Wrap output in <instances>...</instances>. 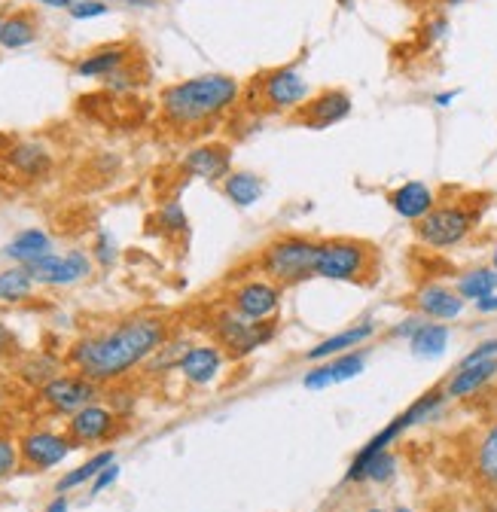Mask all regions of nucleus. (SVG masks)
I'll return each mask as SVG.
<instances>
[{
    "instance_id": "cd10ccee",
    "label": "nucleus",
    "mask_w": 497,
    "mask_h": 512,
    "mask_svg": "<svg viewBox=\"0 0 497 512\" xmlns=\"http://www.w3.org/2000/svg\"><path fill=\"white\" fill-rule=\"evenodd\" d=\"M473 473L482 485L497 488V421L485 430L473 452Z\"/></svg>"
},
{
    "instance_id": "0eeeda50",
    "label": "nucleus",
    "mask_w": 497,
    "mask_h": 512,
    "mask_svg": "<svg viewBox=\"0 0 497 512\" xmlns=\"http://www.w3.org/2000/svg\"><path fill=\"white\" fill-rule=\"evenodd\" d=\"M211 330H214V339L226 351L229 360H244V357H251L257 348H263L275 339L278 320H260V324H251V320H244L241 314H235L226 305L223 311L214 314Z\"/></svg>"
},
{
    "instance_id": "bb28decb",
    "label": "nucleus",
    "mask_w": 497,
    "mask_h": 512,
    "mask_svg": "<svg viewBox=\"0 0 497 512\" xmlns=\"http://www.w3.org/2000/svg\"><path fill=\"white\" fill-rule=\"evenodd\" d=\"M455 290L464 302H479L488 293H497V269L491 266H473L455 278Z\"/></svg>"
},
{
    "instance_id": "1a4fd4ad",
    "label": "nucleus",
    "mask_w": 497,
    "mask_h": 512,
    "mask_svg": "<svg viewBox=\"0 0 497 512\" xmlns=\"http://www.w3.org/2000/svg\"><path fill=\"white\" fill-rule=\"evenodd\" d=\"M281 299H284V287H278L266 275H254V278L241 281L229 293V308L235 314H241L244 320H251V324H260V320H275L278 317Z\"/></svg>"
},
{
    "instance_id": "9d476101",
    "label": "nucleus",
    "mask_w": 497,
    "mask_h": 512,
    "mask_svg": "<svg viewBox=\"0 0 497 512\" xmlns=\"http://www.w3.org/2000/svg\"><path fill=\"white\" fill-rule=\"evenodd\" d=\"M92 253L83 250H68L65 256L55 253H43L34 263H28L25 269L31 272L34 284L40 287H74L80 281H86L92 275Z\"/></svg>"
},
{
    "instance_id": "8fccbe9b",
    "label": "nucleus",
    "mask_w": 497,
    "mask_h": 512,
    "mask_svg": "<svg viewBox=\"0 0 497 512\" xmlns=\"http://www.w3.org/2000/svg\"><path fill=\"white\" fill-rule=\"evenodd\" d=\"M491 269H497V241H494V247H491Z\"/></svg>"
},
{
    "instance_id": "f03ea898",
    "label": "nucleus",
    "mask_w": 497,
    "mask_h": 512,
    "mask_svg": "<svg viewBox=\"0 0 497 512\" xmlns=\"http://www.w3.org/2000/svg\"><path fill=\"white\" fill-rule=\"evenodd\" d=\"M241 98V83L229 74H202L162 89L159 113L171 128H202L229 113Z\"/></svg>"
},
{
    "instance_id": "f3484780",
    "label": "nucleus",
    "mask_w": 497,
    "mask_h": 512,
    "mask_svg": "<svg viewBox=\"0 0 497 512\" xmlns=\"http://www.w3.org/2000/svg\"><path fill=\"white\" fill-rule=\"evenodd\" d=\"M385 202H388V208L400 217V220H406V223H418V220H424L433 208H437V189H433L430 183H424V180H406V183H400V186H394L388 196H385Z\"/></svg>"
},
{
    "instance_id": "c03bdc74",
    "label": "nucleus",
    "mask_w": 497,
    "mask_h": 512,
    "mask_svg": "<svg viewBox=\"0 0 497 512\" xmlns=\"http://www.w3.org/2000/svg\"><path fill=\"white\" fill-rule=\"evenodd\" d=\"M10 348H13V333L4 324H0V357H7Z\"/></svg>"
},
{
    "instance_id": "6e6552de",
    "label": "nucleus",
    "mask_w": 497,
    "mask_h": 512,
    "mask_svg": "<svg viewBox=\"0 0 497 512\" xmlns=\"http://www.w3.org/2000/svg\"><path fill=\"white\" fill-rule=\"evenodd\" d=\"M98 394H101V384H95L92 378H86L77 369L58 372L55 378H49L43 388L37 391L43 409L52 412V415H61V418H71L80 409L98 403Z\"/></svg>"
},
{
    "instance_id": "b1692460",
    "label": "nucleus",
    "mask_w": 497,
    "mask_h": 512,
    "mask_svg": "<svg viewBox=\"0 0 497 512\" xmlns=\"http://www.w3.org/2000/svg\"><path fill=\"white\" fill-rule=\"evenodd\" d=\"M449 342H452L449 324H440V320H424V324L415 330V336L409 339V351L418 360H437L446 354Z\"/></svg>"
},
{
    "instance_id": "4be33fe9",
    "label": "nucleus",
    "mask_w": 497,
    "mask_h": 512,
    "mask_svg": "<svg viewBox=\"0 0 497 512\" xmlns=\"http://www.w3.org/2000/svg\"><path fill=\"white\" fill-rule=\"evenodd\" d=\"M4 162L19 174V177H28V180H40L49 174L52 168V153L37 144V141H19L7 150Z\"/></svg>"
},
{
    "instance_id": "603ef678",
    "label": "nucleus",
    "mask_w": 497,
    "mask_h": 512,
    "mask_svg": "<svg viewBox=\"0 0 497 512\" xmlns=\"http://www.w3.org/2000/svg\"><path fill=\"white\" fill-rule=\"evenodd\" d=\"M363 512H388V509H382V506H369V509H363Z\"/></svg>"
},
{
    "instance_id": "4d7b16f0",
    "label": "nucleus",
    "mask_w": 497,
    "mask_h": 512,
    "mask_svg": "<svg viewBox=\"0 0 497 512\" xmlns=\"http://www.w3.org/2000/svg\"><path fill=\"white\" fill-rule=\"evenodd\" d=\"M74 4H80V0H74Z\"/></svg>"
},
{
    "instance_id": "9b49d317",
    "label": "nucleus",
    "mask_w": 497,
    "mask_h": 512,
    "mask_svg": "<svg viewBox=\"0 0 497 512\" xmlns=\"http://www.w3.org/2000/svg\"><path fill=\"white\" fill-rule=\"evenodd\" d=\"M74 439L58 430H25L19 436V455H22V470H52L74 452Z\"/></svg>"
},
{
    "instance_id": "ea45409f",
    "label": "nucleus",
    "mask_w": 497,
    "mask_h": 512,
    "mask_svg": "<svg viewBox=\"0 0 497 512\" xmlns=\"http://www.w3.org/2000/svg\"><path fill=\"white\" fill-rule=\"evenodd\" d=\"M119 479V467H116V461L110 464V467H104L95 479H92V494H101V491H107L113 482Z\"/></svg>"
},
{
    "instance_id": "de8ad7c7",
    "label": "nucleus",
    "mask_w": 497,
    "mask_h": 512,
    "mask_svg": "<svg viewBox=\"0 0 497 512\" xmlns=\"http://www.w3.org/2000/svg\"><path fill=\"white\" fill-rule=\"evenodd\" d=\"M464 4H470V0H440V7H443V10H458V7H464Z\"/></svg>"
},
{
    "instance_id": "2f4dec72",
    "label": "nucleus",
    "mask_w": 497,
    "mask_h": 512,
    "mask_svg": "<svg viewBox=\"0 0 497 512\" xmlns=\"http://www.w3.org/2000/svg\"><path fill=\"white\" fill-rule=\"evenodd\" d=\"M55 375H58V360L55 357H46V354H34V357H28L19 366V378L25 384H31V388H37V391L43 388L49 378H55Z\"/></svg>"
},
{
    "instance_id": "473e14b6",
    "label": "nucleus",
    "mask_w": 497,
    "mask_h": 512,
    "mask_svg": "<svg viewBox=\"0 0 497 512\" xmlns=\"http://www.w3.org/2000/svg\"><path fill=\"white\" fill-rule=\"evenodd\" d=\"M449 34H452V22H449V16H446V13H433V16L421 25V31H418V37H421V46H424V49L443 43Z\"/></svg>"
},
{
    "instance_id": "4c0bfd02",
    "label": "nucleus",
    "mask_w": 497,
    "mask_h": 512,
    "mask_svg": "<svg viewBox=\"0 0 497 512\" xmlns=\"http://www.w3.org/2000/svg\"><path fill=\"white\" fill-rule=\"evenodd\" d=\"M497 357V336H491V339H482L467 357H461L458 360V366H473V363H482V360H494Z\"/></svg>"
},
{
    "instance_id": "e433bc0d",
    "label": "nucleus",
    "mask_w": 497,
    "mask_h": 512,
    "mask_svg": "<svg viewBox=\"0 0 497 512\" xmlns=\"http://www.w3.org/2000/svg\"><path fill=\"white\" fill-rule=\"evenodd\" d=\"M68 13H71L74 22H89V19L107 16L110 13V4H107V0H80V4H74Z\"/></svg>"
},
{
    "instance_id": "79ce46f5",
    "label": "nucleus",
    "mask_w": 497,
    "mask_h": 512,
    "mask_svg": "<svg viewBox=\"0 0 497 512\" xmlns=\"http://www.w3.org/2000/svg\"><path fill=\"white\" fill-rule=\"evenodd\" d=\"M473 308H476L479 314H497V293L482 296L479 302H473Z\"/></svg>"
},
{
    "instance_id": "72a5a7b5",
    "label": "nucleus",
    "mask_w": 497,
    "mask_h": 512,
    "mask_svg": "<svg viewBox=\"0 0 497 512\" xmlns=\"http://www.w3.org/2000/svg\"><path fill=\"white\" fill-rule=\"evenodd\" d=\"M22 470V455H19V439L0 433V482L16 476Z\"/></svg>"
},
{
    "instance_id": "c85d7f7f",
    "label": "nucleus",
    "mask_w": 497,
    "mask_h": 512,
    "mask_svg": "<svg viewBox=\"0 0 497 512\" xmlns=\"http://www.w3.org/2000/svg\"><path fill=\"white\" fill-rule=\"evenodd\" d=\"M34 278L25 266H10L0 272V302L7 305H19V302H28L34 296Z\"/></svg>"
},
{
    "instance_id": "49530a36",
    "label": "nucleus",
    "mask_w": 497,
    "mask_h": 512,
    "mask_svg": "<svg viewBox=\"0 0 497 512\" xmlns=\"http://www.w3.org/2000/svg\"><path fill=\"white\" fill-rule=\"evenodd\" d=\"M37 4L52 7V10H71V7H74V0H37Z\"/></svg>"
},
{
    "instance_id": "a18cd8bd",
    "label": "nucleus",
    "mask_w": 497,
    "mask_h": 512,
    "mask_svg": "<svg viewBox=\"0 0 497 512\" xmlns=\"http://www.w3.org/2000/svg\"><path fill=\"white\" fill-rule=\"evenodd\" d=\"M116 4L132 7V10H150V7H156V0H116Z\"/></svg>"
},
{
    "instance_id": "58836bf2",
    "label": "nucleus",
    "mask_w": 497,
    "mask_h": 512,
    "mask_svg": "<svg viewBox=\"0 0 497 512\" xmlns=\"http://www.w3.org/2000/svg\"><path fill=\"white\" fill-rule=\"evenodd\" d=\"M421 324H424V317H421V314H409L406 320H400V324L391 327V339H406V342H409Z\"/></svg>"
},
{
    "instance_id": "f704fd0d",
    "label": "nucleus",
    "mask_w": 497,
    "mask_h": 512,
    "mask_svg": "<svg viewBox=\"0 0 497 512\" xmlns=\"http://www.w3.org/2000/svg\"><path fill=\"white\" fill-rule=\"evenodd\" d=\"M92 260L104 269H110L116 260H119V247L113 241V235L107 229H98L95 232V241H92Z\"/></svg>"
},
{
    "instance_id": "aec40b11",
    "label": "nucleus",
    "mask_w": 497,
    "mask_h": 512,
    "mask_svg": "<svg viewBox=\"0 0 497 512\" xmlns=\"http://www.w3.org/2000/svg\"><path fill=\"white\" fill-rule=\"evenodd\" d=\"M494 378H497V357L473 363V366H455L443 388L449 400H467V397H476L482 388H488Z\"/></svg>"
},
{
    "instance_id": "4468645a",
    "label": "nucleus",
    "mask_w": 497,
    "mask_h": 512,
    "mask_svg": "<svg viewBox=\"0 0 497 512\" xmlns=\"http://www.w3.org/2000/svg\"><path fill=\"white\" fill-rule=\"evenodd\" d=\"M183 177H196L205 183H223L235 168H232V147L223 141H208L193 147L180 159Z\"/></svg>"
},
{
    "instance_id": "393cba45",
    "label": "nucleus",
    "mask_w": 497,
    "mask_h": 512,
    "mask_svg": "<svg viewBox=\"0 0 497 512\" xmlns=\"http://www.w3.org/2000/svg\"><path fill=\"white\" fill-rule=\"evenodd\" d=\"M40 37V25L37 16L28 10H16L10 16H4V25H0V46L4 49H25Z\"/></svg>"
},
{
    "instance_id": "412c9836",
    "label": "nucleus",
    "mask_w": 497,
    "mask_h": 512,
    "mask_svg": "<svg viewBox=\"0 0 497 512\" xmlns=\"http://www.w3.org/2000/svg\"><path fill=\"white\" fill-rule=\"evenodd\" d=\"M126 64H132V49L116 43V46H101V49L77 58L74 74L83 77V80H107L119 68H126Z\"/></svg>"
},
{
    "instance_id": "c756f323",
    "label": "nucleus",
    "mask_w": 497,
    "mask_h": 512,
    "mask_svg": "<svg viewBox=\"0 0 497 512\" xmlns=\"http://www.w3.org/2000/svg\"><path fill=\"white\" fill-rule=\"evenodd\" d=\"M113 452H98V455H92L89 461H83L77 470H71L68 476H61L58 482H55V494H68V491H74V488H80V485H86V482H92L104 467H110L113 464Z\"/></svg>"
},
{
    "instance_id": "423d86ee",
    "label": "nucleus",
    "mask_w": 497,
    "mask_h": 512,
    "mask_svg": "<svg viewBox=\"0 0 497 512\" xmlns=\"http://www.w3.org/2000/svg\"><path fill=\"white\" fill-rule=\"evenodd\" d=\"M247 98H251V110L278 116V113L299 110L312 98V86L299 74L296 64H287V68H275V71L254 77L251 89H247Z\"/></svg>"
},
{
    "instance_id": "ddd939ff",
    "label": "nucleus",
    "mask_w": 497,
    "mask_h": 512,
    "mask_svg": "<svg viewBox=\"0 0 497 512\" xmlns=\"http://www.w3.org/2000/svg\"><path fill=\"white\" fill-rule=\"evenodd\" d=\"M119 427H122V418L110 406L92 403L68 418L65 433L74 439L77 448H86V445H101V442L113 439L119 433Z\"/></svg>"
},
{
    "instance_id": "dca6fc26",
    "label": "nucleus",
    "mask_w": 497,
    "mask_h": 512,
    "mask_svg": "<svg viewBox=\"0 0 497 512\" xmlns=\"http://www.w3.org/2000/svg\"><path fill=\"white\" fill-rule=\"evenodd\" d=\"M223 363H226V351L217 342L214 345L205 342V345H190L183 351L177 372L183 375L186 384H193V388H208L223 372Z\"/></svg>"
},
{
    "instance_id": "a19ab883",
    "label": "nucleus",
    "mask_w": 497,
    "mask_h": 512,
    "mask_svg": "<svg viewBox=\"0 0 497 512\" xmlns=\"http://www.w3.org/2000/svg\"><path fill=\"white\" fill-rule=\"evenodd\" d=\"M458 98H461V89H446V92H433L430 95V104L440 107V110H449Z\"/></svg>"
},
{
    "instance_id": "3c124183",
    "label": "nucleus",
    "mask_w": 497,
    "mask_h": 512,
    "mask_svg": "<svg viewBox=\"0 0 497 512\" xmlns=\"http://www.w3.org/2000/svg\"><path fill=\"white\" fill-rule=\"evenodd\" d=\"M336 4H339L342 10H351V7H354V0H336Z\"/></svg>"
},
{
    "instance_id": "a878e982",
    "label": "nucleus",
    "mask_w": 497,
    "mask_h": 512,
    "mask_svg": "<svg viewBox=\"0 0 497 512\" xmlns=\"http://www.w3.org/2000/svg\"><path fill=\"white\" fill-rule=\"evenodd\" d=\"M43 253H52V238L43 229H25L4 247V256H7V260H13L16 266H28Z\"/></svg>"
},
{
    "instance_id": "f257e3e1",
    "label": "nucleus",
    "mask_w": 497,
    "mask_h": 512,
    "mask_svg": "<svg viewBox=\"0 0 497 512\" xmlns=\"http://www.w3.org/2000/svg\"><path fill=\"white\" fill-rule=\"evenodd\" d=\"M168 342V324L153 314H135L119 324L89 333L68 348L65 363L95 384H110L144 366Z\"/></svg>"
},
{
    "instance_id": "2eb2a0df",
    "label": "nucleus",
    "mask_w": 497,
    "mask_h": 512,
    "mask_svg": "<svg viewBox=\"0 0 497 512\" xmlns=\"http://www.w3.org/2000/svg\"><path fill=\"white\" fill-rule=\"evenodd\" d=\"M412 305H415V314H421L424 320H440V324H449V320H458L464 314V305L467 302L449 284L424 281L412 293Z\"/></svg>"
},
{
    "instance_id": "39448f33",
    "label": "nucleus",
    "mask_w": 497,
    "mask_h": 512,
    "mask_svg": "<svg viewBox=\"0 0 497 512\" xmlns=\"http://www.w3.org/2000/svg\"><path fill=\"white\" fill-rule=\"evenodd\" d=\"M479 220L482 208L473 202H437V208L415 223V241L427 250H455L476 232Z\"/></svg>"
},
{
    "instance_id": "6e6d98bb",
    "label": "nucleus",
    "mask_w": 497,
    "mask_h": 512,
    "mask_svg": "<svg viewBox=\"0 0 497 512\" xmlns=\"http://www.w3.org/2000/svg\"><path fill=\"white\" fill-rule=\"evenodd\" d=\"M0 144H4V138H0Z\"/></svg>"
},
{
    "instance_id": "a211bd4d",
    "label": "nucleus",
    "mask_w": 497,
    "mask_h": 512,
    "mask_svg": "<svg viewBox=\"0 0 497 512\" xmlns=\"http://www.w3.org/2000/svg\"><path fill=\"white\" fill-rule=\"evenodd\" d=\"M363 369H366V351L357 348V351L339 354L333 360H324L315 369H308L302 375V388L305 391H324V388H330V384H345V381L363 375Z\"/></svg>"
},
{
    "instance_id": "20e7f679",
    "label": "nucleus",
    "mask_w": 497,
    "mask_h": 512,
    "mask_svg": "<svg viewBox=\"0 0 497 512\" xmlns=\"http://www.w3.org/2000/svg\"><path fill=\"white\" fill-rule=\"evenodd\" d=\"M315 278L333 284H372L379 278V250L363 238H321Z\"/></svg>"
},
{
    "instance_id": "c9c22d12",
    "label": "nucleus",
    "mask_w": 497,
    "mask_h": 512,
    "mask_svg": "<svg viewBox=\"0 0 497 512\" xmlns=\"http://www.w3.org/2000/svg\"><path fill=\"white\" fill-rule=\"evenodd\" d=\"M104 86H107L110 95H129V92H135V89H138L135 64H126V68H119L116 74H110V77L104 80Z\"/></svg>"
},
{
    "instance_id": "7c9ffc66",
    "label": "nucleus",
    "mask_w": 497,
    "mask_h": 512,
    "mask_svg": "<svg viewBox=\"0 0 497 512\" xmlns=\"http://www.w3.org/2000/svg\"><path fill=\"white\" fill-rule=\"evenodd\" d=\"M153 223H156L159 235H165V238H180V235L190 232V217H186V211L177 199L159 205L153 214Z\"/></svg>"
},
{
    "instance_id": "09e8293b",
    "label": "nucleus",
    "mask_w": 497,
    "mask_h": 512,
    "mask_svg": "<svg viewBox=\"0 0 497 512\" xmlns=\"http://www.w3.org/2000/svg\"><path fill=\"white\" fill-rule=\"evenodd\" d=\"M4 406H7V384L0 381V409H4Z\"/></svg>"
},
{
    "instance_id": "5fc2aeb1",
    "label": "nucleus",
    "mask_w": 497,
    "mask_h": 512,
    "mask_svg": "<svg viewBox=\"0 0 497 512\" xmlns=\"http://www.w3.org/2000/svg\"><path fill=\"white\" fill-rule=\"evenodd\" d=\"M0 25H4V13H0Z\"/></svg>"
},
{
    "instance_id": "5701e85b",
    "label": "nucleus",
    "mask_w": 497,
    "mask_h": 512,
    "mask_svg": "<svg viewBox=\"0 0 497 512\" xmlns=\"http://www.w3.org/2000/svg\"><path fill=\"white\" fill-rule=\"evenodd\" d=\"M223 196L235 205V208H254L260 199H263V192H266V180L257 174V171H232L223 183Z\"/></svg>"
},
{
    "instance_id": "f8f14e48",
    "label": "nucleus",
    "mask_w": 497,
    "mask_h": 512,
    "mask_svg": "<svg viewBox=\"0 0 497 512\" xmlns=\"http://www.w3.org/2000/svg\"><path fill=\"white\" fill-rule=\"evenodd\" d=\"M354 110V101L345 89H324L308 98L299 110L290 113L293 125L312 128V132H327V128L345 122Z\"/></svg>"
},
{
    "instance_id": "7ed1b4c3",
    "label": "nucleus",
    "mask_w": 497,
    "mask_h": 512,
    "mask_svg": "<svg viewBox=\"0 0 497 512\" xmlns=\"http://www.w3.org/2000/svg\"><path fill=\"white\" fill-rule=\"evenodd\" d=\"M318 253H321V238L287 232V235H275L260 250L257 266H260V275H266L278 287H296L302 281L315 278Z\"/></svg>"
},
{
    "instance_id": "37998d69",
    "label": "nucleus",
    "mask_w": 497,
    "mask_h": 512,
    "mask_svg": "<svg viewBox=\"0 0 497 512\" xmlns=\"http://www.w3.org/2000/svg\"><path fill=\"white\" fill-rule=\"evenodd\" d=\"M43 512H71V500H68L65 494H58V497H55Z\"/></svg>"
},
{
    "instance_id": "6ab92c4d",
    "label": "nucleus",
    "mask_w": 497,
    "mask_h": 512,
    "mask_svg": "<svg viewBox=\"0 0 497 512\" xmlns=\"http://www.w3.org/2000/svg\"><path fill=\"white\" fill-rule=\"evenodd\" d=\"M376 333H379V324H376V320H360V324H354V327H345V330H339V333L321 339L318 345L308 348L302 357H305V360H312V363H324V360H333V357H339V354H348V351L363 348Z\"/></svg>"
},
{
    "instance_id": "864d4df0",
    "label": "nucleus",
    "mask_w": 497,
    "mask_h": 512,
    "mask_svg": "<svg viewBox=\"0 0 497 512\" xmlns=\"http://www.w3.org/2000/svg\"><path fill=\"white\" fill-rule=\"evenodd\" d=\"M394 512H415V509H409V506H394Z\"/></svg>"
}]
</instances>
